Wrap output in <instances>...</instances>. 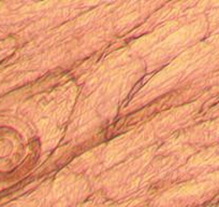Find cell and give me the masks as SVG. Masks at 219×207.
<instances>
[{"label": "cell", "instance_id": "6da1fadb", "mask_svg": "<svg viewBox=\"0 0 219 207\" xmlns=\"http://www.w3.org/2000/svg\"><path fill=\"white\" fill-rule=\"evenodd\" d=\"M107 1H110V0H107Z\"/></svg>", "mask_w": 219, "mask_h": 207}]
</instances>
